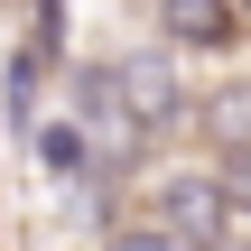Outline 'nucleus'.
Segmentation results:
<instances>
[{
  "label": "nucleus",
  "instance_id": "f257e3e1",
  "mask_svg": "<svg viewBox=\"0 0 251 251\" xmlns=\"http://www.w3.org/2000/svg\"><path fill=\"white\" fill-rule=\"evenodd\" d=\"M121 75V112H130V130H168L186 102H177V75H168V56H121L112 65Z\"/></svg>",
  "mask_w": 251,
  "mask_h": 251
},
{
  "label": "nucleus",
  "instance_id": "f03ea898",
  "mask_svg": "<svg viewBox=\"0 0 251 251\" xmlns=\"http://www.w3.org/2000/svg\"><path fill=\"white\" fill-rule=\"evenodd\" d=\"M158 214H168V224H186L196 242H214V233H224V214H233V196H224V177H177V186L158 196Z\"/></svg>",
  "mask_w": 251,
  "mask_h": 251
},
{
  "label": "nucleus",
  "instance_id": "7ed1b4c3",
  "mask_svg": "<svg viewBox=\"0 0 251 251\" xmlns=\"http://www.w3.org/2000/svg\"><path fill=\"white\" fill-rule=\"evenodd\" d=\"M158 19H168V47H233V28H242L233 0H168Z\"/></svg>",
  "mask_w": 251,
  "mask_h": 251
},
{
  "label": "nucleus",
  "instance_id": "20e7f679",
  "mask_svg": "<svg viewBox=\"0 0 251 251\" xmlns=\"http://www.w3.org/2000/svg\"><path fill=\"white\" fill-rule=\"evenodd\" d=\"M112 251H205L186 224H168V214H140V224H121L112 233Z\"/></svg>",
  "mask_w": 251,
  "mask_h": 251
},
{
  "label": "nucleus",
  "instance_id": "39448f33",
  "mask_svg": "<svg viewBox=\"0 0 251 251\" xmlns=\"http://www.w3.org/2000/svg\"><path fill=\"white\" fill-rule=\"evenodd\" d=\"M37 158H47L56 177H84V130H65V121H47V130H37Z\"/></svg>",
  "mask_w": 251,
  "mask_h": 251
},
{
  "label": "nucleus",
  "instance_id": "423d86ee",
  "mask_svg": "<svg viewBox=\"0 0 251 251\" xmlns=\"http://www.w3.org/2000/svg\"><path fill=\"white\" fill-rule=\"evenodd\" d=\"M224 196H233V214H251V140L224 158Z\"/></svg>",
  "mask_w": 251,
  "mask_h": 251
}]
</instances>
